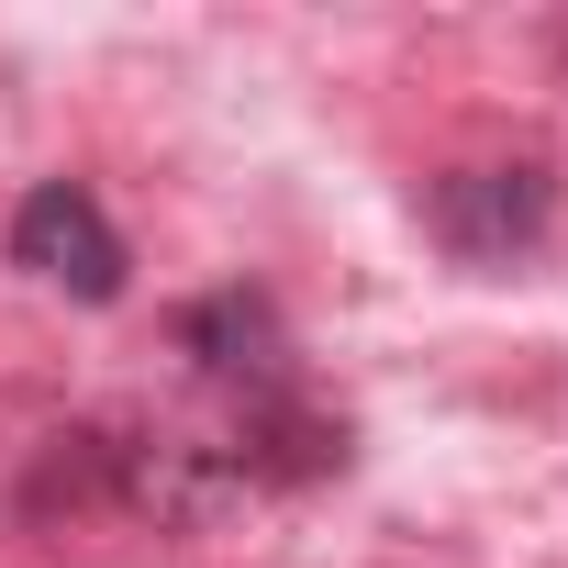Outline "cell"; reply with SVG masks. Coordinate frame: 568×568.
<instances>
[{"label": "cell", "instance_id": "cell-2", "mask_svg": "<svg viewBox=\"0 0 568 568\" xmlns=\"http://www.w3.org/2000/svg\"><path fill=\"white\" fill-rule=\"evenodd\" d=\"M12 256H23L34 278H57V291H79V302H112V291H123V234H112V212H101L90 190H68V179L23 190Z\"/></svg>", "mask_w": 568, "mask_h": 568}, {"label": "cell", "instance_id": "cell-3", "mask_svg": "<svg viewBox=\"0 0 568 568\" xmlns=\"http://www.w3.org/2000/svg\"><path fill=\"white\" fill-rule=\"evenodd\" d=\"M190 346H201V368H278V313L223 291V302L190 313Z\"/></svg>", "mask_w": 568, "mask_h": 568}, {"label": "cell", "instance_id": "cell-1", "mask_svg": "<svg viewBox=\"0 0 568 568\" xmlns=\"http://www.w3.org/2000/svg\"><path fill=\"white\" fill-rule=\"evenodd\" d=\"M546 212H557V190H546L535 156H513V168H446L435 201H424V223H435L446 256H468V267H513V256H535Z\"/></svg>", "mask_w": 568, "mask_h": 568}]
</instances>
